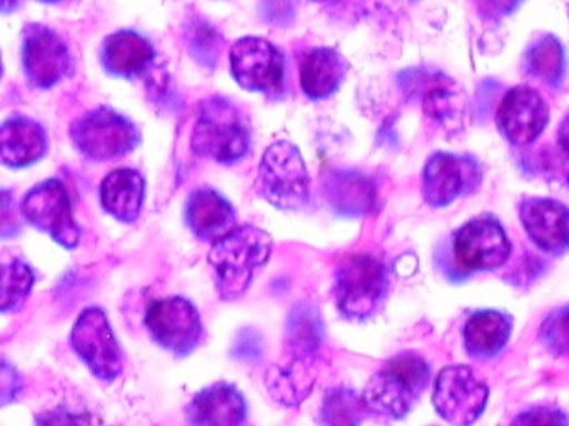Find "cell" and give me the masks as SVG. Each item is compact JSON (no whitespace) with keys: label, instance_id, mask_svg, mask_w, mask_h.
<instances>
[{"label":"cell","instance_id":"obj_42","mask_svg":"<svg viewBox=\"0 0 569 426\" xmlns=\"http://www.w3.org/2000/svg\"><path fill=\"white\" fill-rule=\"evenodd\" d=\"M22 0H0V12L11 16L21 7Z\"/></svg>","mask_w":569,"mask_h":426},{"label":"cell","instance_id":"obj_45","mask_svg":"<svg viewBox=\"0 0 569 426\" xmlns=\"http://www.w3.org/2000/svg\"><path fill=\"white\" fill-rule=\"evenodd\" d=\"M411 2H418V0H411Z\"/></svg>","mask_w":569,"mask_h":426},{"label":"cell","instance_id":"obj_26","mask_svg":"<svg viewBox=\"0 0 569 426\" xmlns=\"http://www.w3.org/2000/svg\"><path fill=\"white\" fill-rule=\"evenodd\" d=\"M316 356L288 355L281 365H272L266 373V386L276 402L284 406H298L315 388Z\"/></svg>","mask_w":569,"mask_h":426},{"label":"cell","instance_id":"obj_39","mask_svg":"<svg viewBox=\"0 0 569 426\" xmlns=\"http://www.w3.org/2000/svg\"><path fill=\"white\" fill-rule=\"evenodd\" d=\"M21 232L16 203L9 190H2V239H11Z\"/></svg>","mask_w":569,"mask_h":426},{"label":"cell","instance_id":"obj_16","mask_svg":"<svg viewBox=\"0 0 569 426\" xmlns=\"http://www.w3.org/2000/svg\"><path fill=\"white\" fill-rule=\"evenodd\" d=\"M526 235L541 252L562 256L569 252V209L565 203L528 196L519 203Z\"/></svg>","mask_w":569,"mask_h":426},{"label":"cell","instance_id":"obj_15","mask_svg":"<svg viewBox=\"0 0 569 426\" xmlns=\"http://www.w3.org/2000/svg\"><path fill=\"white\" fill-rule=\"evenodd\" d=\"M481 182V166L472 156L438 152L429 156L422 170V196L429 205L442 209L476 192Z\"/></svg>","mask_w":569,"mask_h":426},{"label":"cell","instance_id":"obj_35","mask_svg":"<svg viewBox=\"0 0 569 426\" xmlns=\"http://www.w3.org/2000/svg\"><path fill=\"white\" fill-rule=\"evenodd\" d=\"M258 13L272 29H291L298 17V3L296 0H258Z\"/></svg>","mask_w":569,"mask_h":426},{"label":"cell","instance_id":"obj_8","mask_svg":"<svg viewBox=\"0 0 569 426\" xmlns=\"http://www.w3.org/2000/svg\"><path fill=\"white\" fill-rule=\"evenodd\" d=\"M388 286L385 263L375 255L361 253L339 266L335 282L336 302L348 318L366 320L381 306Z\"/></svg>","mask_w":569,"mask_h":426},{"label":"cell","instance_id":"obj_30","mask_svg":"<svg viewBox=\"0 0 569 426\" xmlns=\"http://www.w3.org/2000/svg\"><path fill=\"white\" fill-rule=\"evenodd\" d=\"M368 412V405L362 396L352 392L351 388L339 386L326 395L321 408V419L328 425H356L365 419Z\"/></svg>","mask_w":569,"mask_h":426},{"label":"cell","instance_id":"obj_1","mask_svg":"<svg viewBox=\"0 0 569 426\" xmlns=\"http://www.w3.org/2000/svg\"><path fill=\"white\" fill-rule=\"evenodd\" d=\"M272 239L254 225L236 226L214 242L209 263L216 272L219 296L226 302L239 298L254 280L256 273L269 262Z\"/></svg>","mask_w":569,"mask_h":426},{"label":"cell","instance_id":"obj_13","mask_svg":"<svg viewBox=\"0 0 569 426\" xmlns=\"http://www.w3.org/2000/svg\"><path fill=\"white\" fill-rule=\"evenodd\" d=\"M72 348L98 378L112 382L124 368L121 346L99 306L86 308L71 333Z\"/></svg>","mask_w":569,"mask_h":426},{"label":"cell","instance_id":"obj_12","mask_svg":"<svg viewBox=\"0 0 569 426\" xmlns=\"http://www.w3.org/2000/svg\"><path fill=\"white\" fill-rule=\"evenodd\" d=\"M146 326L158 345L178 356L194 352L204 335L201 315L182 296L152 302L146 312Z\"/></svg>","mask_w":569,"mask_h":426},{"label":"cell","instance_id":"obj_11","mask_svg":"<svg viewBox=\"0 0 569 426\" xmlns=\"http://www.w3.org/2000/svg\"><path fill=\"white\" fill-rule=\"evenodd\" d=\"M549 115L551 110L545 95L536 87L518 83L502 93L496 125L512 146H529L545 132Z\"/></svg>","mask_w":569,"mask_h":426},{"label":"cell","instance_id":"obj_44","mask_svg":"<svg viewBox=\"0 0 569 426\" xmlns=\"http://www.w3.org/2000/svg\"><path fill=\"white\" fill-rule=\"evenodd\" d=\"M311 2H315V3H335V2H338V0H311Z\"/></svg>","mask_w":569,"mask_h":426},{"label":"cell","instance_id":"obj_29","mask_svg":"<svg viewBox=\"0 0 569 426\" xmlns=\"http://www.w3.org/2000/svg\"><path fill=\"white\" fill-rule=\"evenodd\" d=\"M325 338L321 315L308 303L292 308L286 326V352L288 355L316 356Z\"/></svg>","mask_w":569,"mask_h":426},{"label":"cell","instance_id":"obj_37","mask_svg":"<svg viewBox=\"0 0 569 426\" xmlns=\"http://www.w3.org/2000/svg\"><path fill=\"white\" fill-rule=\"evenodd\" d=\"M261 338H259L258 333L244 329L236 338L232 353H234L236 358L242 359V362H256L261 356Z\"/></svg>","mask_w":569,"mask_h":426},{"label":"cell","instance_id":"obj_27","mask_svg":"<svg viewBox=\"0 0 569 426\" xmlns=\"http://www.w3.org/2000/svg\"><path fill=\"white\" fill-rule=\"evenodd\" d=\"M144 196L146 180L138 170H114L102 180V206L109 215L114 216L119 222H136L141 213Z\"/></svg>","mask_w":569,"mask_h":426},{"label":"cell","instance_id":"obj_38","mask_svg":"<svg viewBox=\"0 0 569 426\" xmlns=\"http://www.w3.org/2000/svg\"><path fill=\"white\" fill-rule=\"evenodd\" d=\"M515 423H531V425H565L568 418L558 409L549 408V406H538V408L529 409L521 413V416L515 419Z\"/></svg>","mask_w":569,"mask_h":426},{"label":"cell","instance_id":"obj_25","mask_svg":"<svg viewBox=\"0 0 569 426\" xmlns=\"http://www.w3.org/2000/svg\"><path fill=\"white\" fill-rule=\"evenodd\" d=\"M512 332V318L498 310H481L466 322L462 328V342L471 358H495L502 352Z\"/></svg>","mask_w":569,"mask_h":426},{"label":"cell","instance_id":"obj_31","mask_svg":"<svg viewBox=\"0 0 569 426\" xmlns=\"http://www.w3.org/2000/svg\"><path fill=\"white\" fill-rule=\"evenodd\" d=\"M34 283L36 275L28 263L22 260H12L11 263H6L2 268V300H0L2 312L21 310L28 302Z\"/></svg>","mask_w":569,"mask_h":426},{"label":"cell","instance_id":"obj_34","mask_svg":"<svg viewBox=\"0 0 569 426\" xmlns=\"http://www.w3.org/2000/svg\"><path fill=\"white\" fill-rule=\"evenodd\" d=\"M526 2L528 0H469V6L485 26H499L518 13Z\"/></svg>","mask_w":569,"mask_h":426},{"label":"cell","instance_id":"obj_24","mask_svg":"<svg viewBox=\"0 0 569 426\" xmlns=\"http://www.w3.org/2000/svg\"><path fill=\"white\" fill-rule=\"evenodd\" d=\"M326 202L338 215L361 216L375 205V185L368 176L351 170H332L322 185Z\"/></svg>","mask_w":569,"mask_h":426},{"label":"cell","instance_id":"obj_28","mask_svg":"<svg viewBox=\"0 0 569 426\" xmlns=\"http://www.w3.org/2000/svg\"><path fill=\"white\" fill-rule=\"evenodd\" d=\"M181 39L196 65L209 72L218 69L226 40L219 27L204 13L194 9L186 12L181 23Z\"/></svg>","mask_w":569,"mask_h":426},{"label":"cell","instance_id":"obj_19","mask_svg":"<svg viewBox=\"0 0 569 426\" xmlns=\"http://www.w3.org/2000/svg\"><path fill=\"white\" fill-rule=\"evenodd\" d=\"M568 67V49L556 33L538 32L522 50V75L548 89L559 90L565 85Z\"/></svg>","mask_w":569,"mask_h":426},{"label":"cell","instance_id":"obj_7","mask_svg":"<svg viewBox=\"0 0 569 426\" xmlns=\"http://www.w3.org/2000/svg\"><path fill=\"white\" fill-rule=\"evenodd\" d=\"M21 62L26 80L38 90L54 89L74 70L68 40L54 27L41 22L22 27Z\"/></svg>","mask_w":569,"mask_h":426},{"label":"cell","instance_id":"obj_17","mask_svg":"<svg viewBox=\"0 0 569 426\" xmlns=\"http://www.w3.org/2000/svg\"><path fill=\"white\" fill-rule=\"evenodd\" d=\"M158 50L154 43L134 29H119L101 43L99 60L102 69L116 79L136 80L151 72Z\"/></svg>","mask_w":569,"mask_h":426},{"label":"cell","instance_id":"obj_40","mask_svg":"<svg viewBox=\"0 0 569 426\" xmlns=\"http://www.w3.org/2000/svg\"><path fill=\"white\" fill-rule=\"evenodd\" d=\"M19 388V376L8 362H2V403H9L16 398Z\"/></svg>","mask_w":569,"mask_h":426},{"label":"cell","instance_id":"obj_10","mask_svg":"<svg viewBox=\"0 0 569 426\" xmlns=\"http://www.w3.org/2000/svg\"><path fill=\"white\" fill-rule=\"evenodd\" d=\"M489 388L471 366L442 368L435 382L432 406L446 422L455 425L475 423L488 405Z\"/></svg>","mask_w":569,"mask_h":426},{"label":"cell","instance_id":"obj_20","mask_svg":"<svg viewBox=\"0 0 569 426\" xmlns=\"http://www.w3.org/2000/svg\"><path fill=\"white\" fill-rule=\"evenodd\" d=\"M48 132L38 120L14 115L0 129V152L6 165L24 169L48 153Z\"/></svg>","mask_w":569,"mask_h":426},{"label":"cell","instance_id":"obj_18","mask_svg":"<svg viewBox=\"0 0 569 426\" xmlns=\"http://www.w3.org/2000/svg\"><path fill=\"white\" fill-rule=\"evenodd\" d=\"M299 85L308 99H331L349 73V62L335 47H312L299 55Z\"/></svg>","mask_w":569,"mask_h":426},{"label":"cell","instance_id":"obj_2","mask_svg":"<svg viewBox=\"0 0 569 426\" xmlns=\"http://www.w3.org/2000/svg\"><path fill=\"white\" fill-rule=\"evenodd\" d=\"M251 126L232 100L212 95L199 103L191 146L196 155L232 165L251 150Z\"/></svg>","mask_w":569,"mask_h":426},{"label":"cell","instance_id":"obj_23","mask_svg":"<svg viewBox=\"0 0 569 426\" xmlns=\"http://www.w3.org/2000/svg\"><path fill=\"white\" fill-rule=\"evenodd\" d=\"M426 119L445 129L459 132L468 116V99L465 89L451 77L439 70L436 79L419 95Z\"/></svg>","mask_w":569,"mask_h":426},{"label":"cell","instance_id":"obj_22","mask_svg":"<svg viewBox=\"0 0 569 426\" xmlns=\"http://www.w3.org/2000/svg\"><path fill=\"white\" fill-rule=\"evenodd\" d=\"M186 222L199 240L218 242L236 229V213L216 190L198 189L189 195Z\"/></svg>","mask_w":569,"mask_h":426},{"label":"cell","instance_id":"obj_32","mask_svg":"<svg viewBox=\"0 0 569 426\" xmlns=\"http://www.w3.org/2000/svg\"><path fill=\"white\" fill-rule=\"evenodd\" d=\"M541 342L549 352L569 356V305L555 310L541 325Z\"/></svg>","mask_w":569,"mask_h":426},{"label":"cell","instance_id":"obj_14","mask_svg":"<svg viewBox=\"0 0 569 426\" xmlns=\"http://www.w3.org/2000/svg\"><path fill=\"white\" fill-rule=\"evenodd\" d=\"M452 250L462 270L492 272L501 268L511 255V242L495 216L481 215L455 233Z\"/></svg>","mask_w":569,"mask_h":426},{"label":"cell","instance_id":"obj_21","mask_svg":"<svg viewBox=\"0 0 569 426\" xmlns=\"http://www.w3.org/2000/svg\"><path fill=\"white\" fill-rule=\"evenodd\" d=\"M186 415L191 425H242L248 406L236 386L216 383L192 398Z\"/></svg>","mask_w":569,"mask_h":426},{"label":"cell","instance_id":"obj_9","mask_svg":"<svg viewBox=\"0 0 569 426\" xmlns=\"http://www.w3.org/2000/svg\"><path fill=\"white\" fill-rule=\"evenodd\" d=\"M21 210L28 223L49 233L64 248H76L81 242V226L72 215L69 192L61 180L49 179L29 190Z\"/></svg>","mask_w":569,"mask_h":426},{"label":"cell","instance_id":"obj_3","mask_svg":"<svg viewBox=\"0 0 569 426\" xmlns=\"http://www.w3.org/2000/svg\"><path fill=\"white\" fill-rule=\"evenodd\" d=\"M429 365L422 356L406 352L389 359L365 388L369 412L402 418L411 412L429 383Z\"/></svg>","mask_w":569,"mask_h":426},{"label":"cell","instance_id":"obj_43","mask_svg":"<svg viewBox=\"0 0 569 426\" xmlns=\"http://www.w3.org/2000/svg\"><path fill=\"white\" fill-rule=\"evenodd\" d=\"M36 2L44 3V6H69V3L79 2V0H36Z\"/></svg>","mask_w":569,"mask_h":426},{"label":"cell","instance_id":"obj_5","mask_svg":"<svg viewBox=\"0 0 569 426\" xmlns=\"http://www.w3.org/2000/svg\"><path fill=\"white\" fill-rule=\"evenodd\" d=\"M76 149L94 162H109L134 152L141 143L138 125L112 106H96L71 125Z\"/></svg>","mask_w":569,"mask_h":426},{"label":"cell","instance_id":"obj_6","mask_svg":"<svg viewBox=\"0 0 569 426\" xmlns=\"http://www.w3.org/2000/svg\"><path fill=\"white\" fill-rule=\"evenodd\" d=\"M231 75L246 92L261 93L269 100L286 95V57L271 40L246 36L229 50Z\"/></svg>","mask_w":569,"mask_h":426},{"label":"cell","instance_id":"obj_41","mask_svg":"<svg viewBox=\"0 0 569 426\" xmlns=\"http://www.w3.org/2000/svg\"><path fill=\"white\" fill-rule=\"evenodd\" d=\"M556 143L561 146L562 152L569 156V112L562 116L558 126V135H556Z\"/></svg>","mask_w":569,"mask_h":426},{"label":"cell","instance_id":"obj_36","mask_svg":"<svg viewBox=\"0 0 569 426\" xmlns=\"http://www.w3.org/2000/svg\"><path fill=\"white\" fill-rule=\"evenodd\" d=\"M148 92L156 105L164 106V109H169L172 103L176 105L174 87H172L171 75L166 70L158 69L152 72Z\"/></svg>","mask_w":569,"mask_h":426},{"label":"cell","instance_id":"obj_33","mask_svg":"<svg viewBox=\"0 0 569 426\" xmlns=\"http://www.w3.org/2000/svg\"><path fill=\"white\" fill-rule=\"evenodd\" d=\"M532 163H535V172L542 175V179L569 183V156L562 152L558 143L542 149Z\"/></svg>","mask_w":569,"mask_h":426},{"label":"cell","instance_id":"obj_4","mask_svg":"<svg viewBox=\"0 0 569 426\" xmlns=\"http://www.w3.org/2000/svg\"><path fill=\"white\" fill-rule=\"evenodd\" d=\"M256 190L276 209L299 210L311 199V179L298 146L272 143L259 165Z\"/></svg>","mask_w":569,"mask_h":426}]
</instances>
